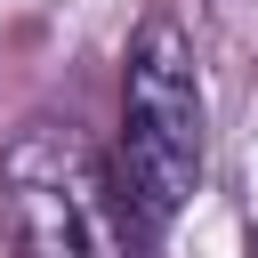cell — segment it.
Returning <instances> with one entry per match:
<instances>
[{"instance_id": "obj_1", "label": "cell", "mask_w": 258, "mask_h": 258, "mask_svg": "<svg viewBox=\"0 0 258 258\" xmlns=\"http://www.w3.org/2000/svg\"><path fill=\"white\" fill-rule=\"evenodd\" d=\"M0 210L16 258H145L137 202L73 121H24L0 153Z\"/></svg>"}, {"instance_id": "obj_2", "label": "cell", "mask_w": 258, "mask_h": 258, "mask_svg": "<svg viewBox=\"0 0 258 258\" xmlns=\"http://www.w3.org/2000/svg\"><path fill=\"white\" fill-rule=\"evenodd\" d=\"M202 56L194 32L153 8L121 56V194L161 234L202 185Z\"/></svg>"}]
</instances>
